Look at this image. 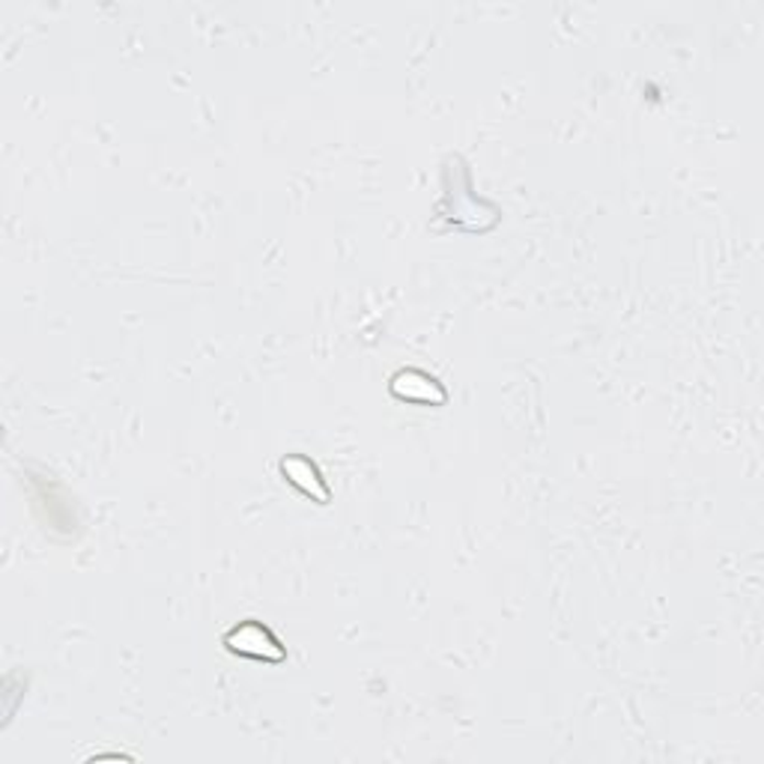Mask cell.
<instances>
[{
  "label": "cell",
  "instance_id": "3957f363",
  "mask_svg": "<svg viewBox=\"0 0 764 764\" xmlns=\"http://www.w3.org/2000/svg\"><path fill=\"white\" fill-rule=\"evenodd\" d=\"M281 472H284V478L293 484V487H299L305 496H314V499L326 502L329 499V490H326V484H323V475H319V469L311 463L308 457H286L284 463H281Z\"/></svg>",
  "mask_w": 764,
  "mask_h": 764
},
{
  "label": "cell",
  "instance_id": "6da1fadb",
  "mask_svg": "<svg viewBox=\"0 0 764 764\" xmlns=\"http://www.w3.org/2000/svg\"><path fill=\"white\" fill-rule=\"evenodd\" d=\"M224 645L236 658L248 660H263V663H281L286 660V651L281 645V639L269 630L260 621H245V625H236L227 637H224Z\"/></svg>",
  "mask_w": 764,
  "mask_h": 764
},
{
  "label": "cell",
  "instance_id": "7a4b0ae2",
  "mask_svg": "<svg viewBox=\"0 0 764 764\" xmlns=\"http://www.w3.org/2000/svg\"><path fill=\"white\" fill-rule=\"evenodd\" d=\"M392 394L397 401L406 404H425V406H442L446 404V389L439 385L436 377L425 371H404L392 380Z\"/></svg>",
  "mask_w": 764,
  "mask_h": 764
}]
</instances>
